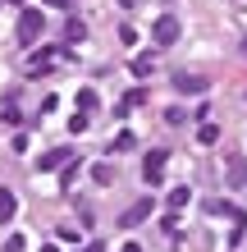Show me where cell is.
Masks as SVG:
<instances>
[{
  "label": "cell",
  "mask_w": 247,
  "mask_h": 252,
  "mask_svg": "<svg viewBox=\"0 0 247 252\" xmlns=\"http://www.w3.org/2000/svg\"><path fill=\"white\" fill-rule=\"evenodd\" d=\"M119 252H142V248H137V243H124V248H119Z\"/></svg>",
  "instance_id": "cell-18"
},
{
  "label": "cell",
  "mask_w": 247,
  "mask_h": 252,
  "mask_svg": "<svg viewBox=\"0 0 247 252\" xmlns=\"http://www.w3.org/2000/svg\"><path fill=\"white\" fill-rule=\"evenodd\" d=\"M69 160H74V152H69V147H55V152H41L37 170H60V165H69Z\"/></svg>",
  "instance_id": "cell-6"
},
{
  "label": "cell",
  "mask_w": 247,
  "mask_h": 252,
  "mask_svg": "<svg viewBox=\"0 0 247 252\" xmlns=\"http://www.w3.org/2000/svg\"><path fill=\"white\" fill-rule=\"evenodd\" d=\"M74 179H78V165H74V160H69V165H60V188H69Z\"/></svg>",
  "instance_id": "cell-14"
},
{
  "label": "cell",
  "mask_w": 247,
  "mask_h": 252,
  "mask_svg": "<svg viewBox=\"0 0 247 252\" xmlns=\"http://www.w3.org/2000/svg\"><path fill=\"white\" fill-rule=\"evenodd\" d=\"M165 160H169V152H161V147H156V152L142 160V174H147V184H161V174H165Z\"/></svg>",
  "instance_id": "cell-4"
},
{
  "label": "cell",
  "mask_w": 247,
  "mask_h": 252,
  "mask_svg": "<svg viewBox=\"0 0 247 252\" xmlns=\"http://www.w3.org/2000/svg\"><path fill=\"white\" fill-rule=\"evenodd\" d=\"M179 32H183V28H179V19H174V14H161V19L151 23V37L161 41V46H174V41H179Z\"/></svg>",
  "instance_id": "cell-1"
},
{
  "label": "cell",
  "mask_w": 247,
  "mask_h": 252,
  "mask_svg": "<svg viewBox=\"0 0 247 252\" xmlns=\"http://www.w3.org/2000/svg\"><path fill=\"white\" fill-rule=\"evenodd\" d=\"M46 5H55V9H69V5H74V0H46Z\"/></svg>",
  "instance_id": "cell-17"
},
{
  "label": "cell",
  "mask_w": 247,
  "mask_h": 252,
  "mask_svg": "<svg viewBox=\"0 0 247 252\" xmlns=\"http://www.w3.org/2000/svg\"><path fill=\"white\" fill-rule=\"evenodd\" d=\"M92 179H96V184H110V179H114V170L101 160V165H92Z\"/></svg>",
  "instance_id": "cell-12"
},
{
  "label": "cell",
  "mask_w": 247,
  "mask_h": 252,
  "mask_svg": "<svg viewBox=\"0 0 247 252\" xmlns=\"http://www.w3.org/2000/svg\"><path fill=\"white\" fill-rule=\"evenodd\" d=\"M174 87H179V92H188V96H201V92H206V87H211V78H206V73H174Z\"/></svg>",
  "instance_id": "cell-3"
},
{
  "label": "cell",
  "mask_w": 247,
  "mask_h": 252,
  "mask_svg": "<svg viewBox=\"0 0 247 252\" xmlns=\"http://www.w3.org/2000/svg\"><path fill=\"white\" fill-rule=\"evenodd\" d=\"M82 252H101V243H87V248H82Z\"/></svg>",
  "instance_id": "cell-19"
},
{
  "label": "cell",
  "mask_w": 247,
  "mask_h": 252,
  "mask_svg": "<svg viewBox=\"0 0 247 252\" xmlns=\"http://www.w3.org/2000/svg\"><path fill=\"white\" fill-rule=\"evenodd\" d=\"M37 37H41V9H23L19 14V41H23V46H32Z\"/></svg>",
  "instance_id": "cell-2"
},
{
  "label": "cell",
  "mask_w": 247,
  "mask_h": 252,
  "mask_svg": "<svg viewBox=\"0 0 247 252\" xmlns=\"http://www.w3.org/2000/svg\"><path fill=\"white\" fill-rule=\"evenodd\" d=\"M197 142H220V128L215 124H197Z\"/></svg>",
  "instance_id": "cell-11"
},
{
  "label": "cell",
  "mask_w": 247,
  "mask_h": 252,
  "mask_svg": "<svg viewBox=\"0 0 247 252\" xmlns=\"http://www.w3.org/2000/svg\"><path fill=\"white\" fill-rule=\"evenodd\" d=\"M147 216H151V197H142V202H133V206L119 216V225H124V229H133V225H142Z\"/></svg>",
  "instance_id": "cell-5"
},
{
  "label": "cell",
  "mask_w": 247,
  "mask_h": 252,
  "mask_svg": "<svg viewBox=\"0 0 247 252\" xmlns=\"http://www.w3.org/2000/svg\"><path fill=\"white\" fill-rule=\"evenodd\" d=\"M142 101H147V92H142V87H133V92H128V96H124V106H119V110H114V115H128V110H133V106H142Z\"/></svg>",
  "instance_id": "cell-9"
},
{
  "label": "cell",
  "mask_w": 247,
  "mask_h": 252,
  "mask_svg": "<svg viewBox=\"0 0 247 252\" xmlns=\"http://www.w3.org/2000/svg\"><path fill=\"white\" fill-rule=\"evenodd\" d=\"M151 69H156V64H151V55H137V60H133V73H137V78H147Z\"/></svg>",
  "instance_id": "cell-13"
},
{
  "label": "cell",
  "mask_w": 247,
  "mask_h": 252,
  "mask_svg": "<svg viewBox=\"0 0 247 252\" xmlns=\"http://www.w3.org/2000/svg\"><path fill=\"white\" fill-rule=\"evenodd\" d=\"M110 152H133V133H119V138H114V147Z\"/></svg>",
  "instance_id": "cell-15"
},
{
  "label": "cell",
  "mask_w": 247,
  "mask_h": 252,
  "mask_svg": "<svg viewBox=\"0 0 247 252\" xmlns=\"http://www.w3.org/2000/svg\"><path fill=\"white\" fill-rule=\"evenodd\" d=\"M96 101H101L96 87H82V92H78V106H82V110H96Z\"/></svg>",
  "instance_id": "cell-10"
},
{
  "label": "cell",
  "mask_w": 247,
  "mask_h": 252,
  "mask_svg": "<svg viewBox=\"0 0 247 252\" xmlns=\"http://www.w3.org/2000/svg\"><path fill=\"white\" fill-rule=\"evenodd\" d=\"M243 51H247V41H243Z\"/></svg>",
  "instance_id": "cell-21"
},
{
  "label": "cell",
  "mask_w": 247,
  "mask_h": 252,
  "mask_svg": "<svg viewBox=\"0 0 247 252\" xmlns=\"http://www.w3.org/2000/svg\"><path fill=\"white\" fill-rule=\"evenodd\" d=\"M41 252H60V248H55V243H46V248H41Z\"/></svg>",
  "instance_id": "cell-20"
},
{
  "label": "cell",
  "mask_w": 247,
  "mask_h": 252,
  "mask_svg": "<svg viewBox=\"0 0 247 252\" xmlns=\"http://www.w3.org/2000/svg\"><path fill=\"white\" fill-rule=\"evenodd\" d=\"M188 202H192V192H188V188H169V211H183Z\"/></svg>",
  "instance_id": "cell-8"
},
{
  "label": "cell",
  "mask_w": 247,
  "mask_h": 252,
  "mask_svg": "<svg viewBox=\"0 0 247 252\" xmlns=\"http://www.w3.org/2000/svg\"><path fill=\"white\" fill-rule=\"evenodd\" d=\"M64 37H69V41H82V37H87V28H82V23L74 19V23H69V32H64Z\"/></svg>",
  "instance_id": "cell-16"
},
{
  "label": "cell",
  "mask_w": 247,
  "mask_h": 252,
  "mask_svg": "<svg viewBox=\"0 0 247 252\" xmlns=\"http://www.w3.org/2000/svg\"><path fill=\"white\" fill-rule=\"evenodd\" d=\"M14 216H19V197H14L9 188H0V225H9Z\"/></svg>",
  "instance_id": "cell-7"
}]
</instances>
